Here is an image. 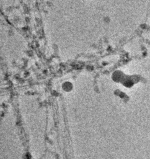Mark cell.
<instances>
[{"instance_id":"obj_1","label":"cell","mask_w":150,"mask_h":159,"mask_svg":"<svg viewBox=\"0 0 150 159\" xmlns=\"http://www.w3.org/2000/svg\"><path fill=\"white\" fill-rule=\"evenodd\" d=\"M63 88L65 91H69L72 89V84L69 82H66L63 85Z\"/></svg>"}]
</instances>
